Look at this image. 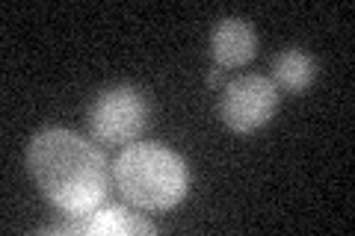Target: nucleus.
I'll return each mask as SVG.
<instances>
[{"label": "nucleus", "instance_id": "nucleus-5", "mask_svg": "<svg viewBox=\"0 0 355 236\" xmlns=\"http://www.w3.org/2000/svg\"><path fill=\"white\" fill-rule=\"evenodd\" d=\"M154 221L142 219L139 212H133L128 207L110 204L98 207L83 216H69V221H57L51 228H44V233H98V236H139V233H154Z\"/></svg>", "mask_w": 355, "mask_h": 236}, {"label": "nucleus", "instance_id": "nucleus-4", "mask_svg": "<svg viewBox=\"0 0 355 236\" xmlns=\"http://www.w3.org/2000/svg\"><path fill=\"white\" fill-rule=\"evenodd\" d=\"M279 109V89L263 74H243L222 86L219 118L234 133H252L263 127Z\"/></svg>", "mask_w": 355, "mask_h": 236}, {"label": "nucleus", "instance_id": "nucleus-6", "mask_svg": "<svg viewBox=\"0 0 355 236\" xmlns=\"http://www.w3.org/2000/svg\"><path fill=\"white\" fill-rule=\"evenodd\" d=\"M254 51H258V39L252 24L243 18H222L210 33V53L219 69H240L252 60Z\"/></svg>", "mask_w": 355, "mask_h": 236}, {"label": "nucleus", "instance_id": "nucleus-8", "mask_svg": "<svg viewBox=\"0 0 355 236\" xmlns=\"http://www.w3.org/2000/svg\"><path fill=\"white\" fill-rule=\"evenodd\" d=\"M219 80H222V69L216 65V69H210V74H207V83H210V86H216Z\"/></svg>", "mask_w": 355, "mask_h": 236}, {"label": "nucleus", "instance_id": "nucleus-3", "mask_svg": "<svg viewBox=\"0 0 355 236\" xmlns=\"http://www.w3.org/2000/svg\"><path fill=\"white\" fill-rule=\"evenodd\" d=\"M148 125V100L139 89L116 86L95 98L89 107V133L107 148H121L139 139Z\"/></svg>", "mask_w": 355, "mask_h": 236}, {"label": "nucleus", "instance_id": "nucleus-1", "mask_svg": "<svg viewBox=\"0 0 355 236\" xmlns=\"http://www.w3.org/2000/svg\"><path fill=\"white\" fill-rule=\"evenodd\" d=\"M27 168L39 192L65 216L98 210L110 195L113 168L92 142L71 130H42L27 148Z\"/></svg>", "mask_w": 355, "mask_h": 236}, {"label": "nucleus", "instance_id": "nucleus-7", "mask_svg": "<svg viewBox=\"0 0 355 236\" xmlns=\"http://www.w3.org/2000/svg\"><path fill=\"white\" fill-rule=\"evenodd\" d=\"M317 77V62L314 56L299 51V48H284L275 53L272 60V77L275 89H284V92H305V89L314 83Z\"/></svg>", "mask_w": 355, "mask_h": 236}, {"label": "nucleus", "instance_id": "nucleus-2", "mask_svg": "<svg viewBox=\"0 0 355 236\" xmlns=\"http://www.w3.org/2000/svg\"><path fill=\"white\" fill-rule=\"evenodd\" d=\"M113 181L125 201L139 210H169L184 201L190 189V172L184 156L154 142L130 145L113 163Z\"/></svg>", "mask_w": 355, "mask_h": 236}]
</instances>
